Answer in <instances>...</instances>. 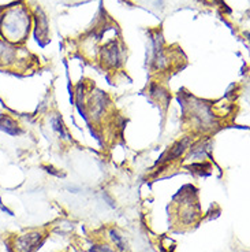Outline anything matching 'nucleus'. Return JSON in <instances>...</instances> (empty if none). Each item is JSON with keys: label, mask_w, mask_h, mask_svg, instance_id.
Listing matches in <instances>:
<instances>
[{"label": "nucleus", "mask_w": 250, "mask_h": 252, "mask_svg": "<svg viewBox=\"0 0 250 252\" xmlns=\"http://www.w3.org/2000/svg\"><path fill=\"white\" fill-rule=\"evenodd\" d=\"M40 239V236L38 234H26L25 237H22V239H19V250L22 252H29L31 248H34L36 246V243H37V240Z\"/></svg>", "instance_id": "1"}]
</instances>
